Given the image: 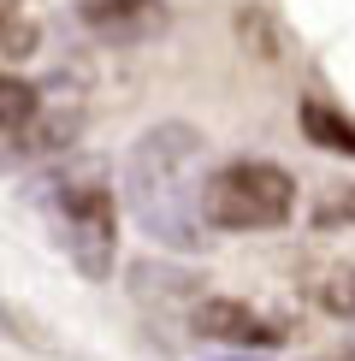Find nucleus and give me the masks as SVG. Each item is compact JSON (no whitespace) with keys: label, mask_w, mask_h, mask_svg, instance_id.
Masks as SVG:
<instances>
[{"label":"nucleus","mask_w":355,"mask_h":361,"mask_svg":"<svg viewBox=\"0 0 355 361\" xmlns=\"http://www.w3.org/2000/svg\"><path fill=\"white\" fill-rule=\"evenodd\" d=\"M201 190H207V137L196 125H148L125 154V202L130 219L148 231V243L196 255L207 243L201 225Z\"/></svg>","instance_id":"nucleus-1"},{"label":"nucleus","mask_w":355,"mask_h":361,"mask_svg":"<svg viewBox=\"0 0 355 361\" xmlns=\"http://www.w3.org/2000/svg\"><path fill=\"white\" fill-rule=\"evenodd\" d=\"M54 237L71 255L83 279H107L113 273V249H118V225H113V190L107 172L95 160H77L54 178Z\"/></svg>","instance_id":"nucleus-2"},{"label":"nucleus","mask_w":355,"mask_h":361,"mask_svg":"<svg viewBox=\"0 0 355 361\" xmlns=\"http://www.w3.org/2000/svg\"><path fill=\"white\" fill-rule=\"evenodd\" d=\"M296 214V178L273 160H231L201 190V225L213 231H273Z\"/></svg>","instance_id":"nucleus-3"},{"label":"nucleus","mask_w":355,"mask_h":361,"mask_svg":"<svg viewBox=\"0 0 355 361\" xmlns=\"http://www.w3.org/2000/svg\"><path fill=\"white\" fill-rule=\"evenodd\" d=\"M189 326H196L201 338H219V343H237V350H273V343L290 338L285 320H273V314L237 302V296H201L196 308H189Z\"/></svg>","instance_id":"nucleus-4"},{"label":"nucleus","mask_w":355,"mask_h":361,"mask_svg":"<svg viewBox=\"0 0 355 361\" xmlns=\"http://www.w3.org/2000/svg\"><path fill=\"white\" fill-rule=\"evenodd\" d=\"M77 18L101 42L137 48V42H154L166 30V0H77Z\"/></svg>","instance_id":"nucleus-5"},{"label":"nucleus","mask_w":355,"mask_h":361,"mask_svg":"<svg viewBox=\"0 0 355 361\" xmlns=\"http://www.w3.org/2000/svg\"><path fill=\"white\" fill-rule=\"evenodd\" d=\"M77 130H83V95H77V89H71L66 101L42 95V107H36V118H30V130L18 137L12 154H59V148L77 142Z\"/></svg>","instance_id":"nucleus-6"},{"label":"nucleus","mask_w":355,"mask_h":361,"mask_svg":"<svg viewBox=\"0 0 355 361\" xmlns=\"http://www.w3.org/2000/svg\"><path fill=\"white\" fill-rule=\"evenodd\" d=\"M302 290L314 296L325 314L337 320H355V261H320L302 273Z\"/></svg>","instance_id":"nucleus-7"},{"label":"nucleus","mask_w":355,"mask_h":361,"mask_svg":"<svg viewBox=\"0 0 355 361\" xmlns=\"http://www.w3.org/2000/svg\"><path fill=\"white\" fill-rule=\"evenodd\" d=\"M302 137L320 142V148H332V154H349L355 160V118H344L332 101H320V95L302 101Z\"/></svg>","instance_id":"nucleus-8"},{"label":"nucleus","mask_w":355,"mask_h":361,"mask_svg":"<svg viewBox=\"0 0 355 361\" xmlns=\"http://www.w3.org/2000/svg\"><path fill=\"white\" fill-rule=\"evenodd\" d=\"M42 107V89L24 83V78H0V142L18 148V137L30 130V118Z\"/></svg>","instance_id":"nucleus-9"},{"label":"nucleus","mask_w":355,"mask_h":361,"mask_svg":"<svg viewBox=\"0 0 355 361\" xmlns=\"http://www.w3.org/2000/svg\"><path fill=\"white\" fill-rule=\"evenodd\" d=\"M237 36H243L255 54H266V59L285 54V30L273 24V12H266V6H237Z\"/></svg>","instance_id":"nucleus-10"},{"label":"nucleus","mask_w":355,"mask_h":361,"mask_svg":"<svg viewBox=\"0 0 355 361\" xmlns=\"http://www.w3.org/2000/svg\"><path fill=\"white\" fill-rule=\"evenodd\" d=\"M314 231H355V184H332L314 202Z\"/></svg>","instance_id":"nucleus-11"},{"label":"nucleus","mask_w":355,"mask_h":361,"mask_svg":"<svg viewBox=\"0 0 355 361\" xmlns=\"http://www.w3.org/2000/svg\"><path fill=\"white\" fill-rule=\"evenodd\" d=\"M30 54H36V24L24 12L0 18V59H30Z\"/></svg>","instance_id":"nucleus-12"},{"label":"nucleus","mask_w":355,"mask_h":361,"mask_svg":"<svg viewBox=\"0 0 355 361\" xmlns=\"http://www.w3.org/2000/svg\"><path fill=\"white\" fill-rule=\"evenodd\" d=\"M12 12H18V0H0V18H12Z\"/></svg>","instance_id":"nucleus-13"},{"label":"nucleus","mask_w":355,"mask_h":361,"mask_svg":"<svg viewBox=\"0 0 355 361\" xmlns=\"http://www.w3.org/2000/svg\"><path fill=\"white\" fill-rule=\"evenodd\" d=\"M219 361H249V355H219Z\"/></svg>","instance_id":"nucleus-14"},{"label":"nucleus","mask_w":355,"mask_h":361,"mask_svg":"<svg viewBox=\"0 0 355 361\" xmlns=\"http://www.w3.org/2000/svg\"><path fill=\"white\" fill-rule=\"evenodd\" d=\"M332 361H355V350H349V355H332Z\"/></svg>","instance_id":"nucleus-15"}]
</instances>
